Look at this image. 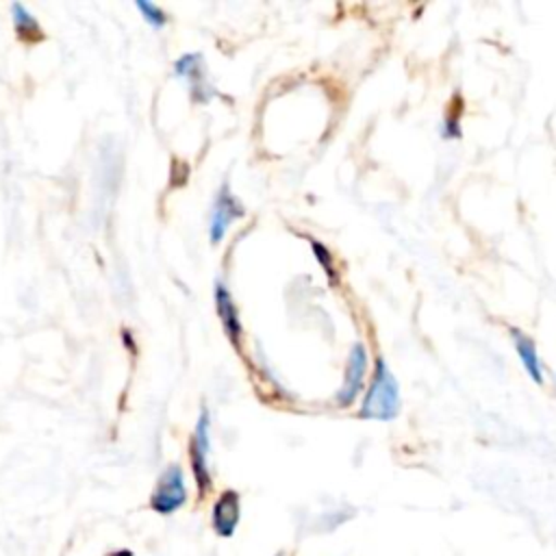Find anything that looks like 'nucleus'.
Returning <instances> with one entry per match:
<instances>
[{"instance_id":"obj_1","label":"nucleus","mask_w":556,"mask_h":556,"mask_svg":"<svg viewBox=\"0 0 556 556\" xmlns=\"http://www.w3.org/2000/svg\"><path fill=\"white\" fill-rule=\"evenodd\" d=\"M402 408L400 382L382 356L376 358L367 391L361 400L358 417L367 421H393Z\"/></svg>"},{"instance_id":"obj_2","label":"nucleus","mask_w":556,"mask_h":556,"mask_svg":"<svg viewBox=\"0 0 556 556\" xmlns=\"http://www.w3.org/2000/svg\"><path fill=\"white\" fill-rule=\"evenodd\" d=\"M189 460L193 480L198 484L200 495H204L213 486V471H211V415L208 408L202 406L191 441H189Z\"/></svg>"},{"instance_id":"obj_3","label":"nucleus","mask_w":556,"mask_h":556,"mask_svg":"<svg viewBox=\"0 0 556 556\" xmlns=\"http://www.w3.org/2000/svg\"><path fill=\"white\" fill-rule=\"evenodd\" d=\"M187 497L189 495H187L185 471L180 465L172 463L161 471V476L152 489L150 508L156 515H174L176 510H180L187 504Z\"/></svg>"},{"instance_id":"obj_4","label":"nucleus","mask_w":556,"mask_h":556,"mask_svg":"<svg viewBox=\"0 0 556 556\" xmlns=\"http://www.w3.org/2000/svg\"><path fill=\"white\" fill-rule=\"evenodd\" d=\"M367 367H369V354H367L365 343L358 341L350 348V354H348V361H345V371H343V382H341V387L334 395L337 406L348 408L356 402V397L365 389Z\"/></svg>"},{"instance_id":"obj_5","label":"nucleus","mask_w":556,"mask_h":556,"mask_svg":"<svg viewBox=\"0 0 556 556\" xmlns=\"http://www.w3.org/2000/svg\"><path fill=\"white\" fill-rule=\"evenodd\" d=\"M243 215H245L243 204L239 202V198L230 191L228 182L224 180L219 185L215 198H213L211 213H208V239H211V243H219L226 237L230 224L241 219Z\"/></svg>"},{"instance_id":"obj_6","label":"nucleus","mask_w":556,"mask_h":556,"mask_svg":"<svg viewBox=\"0 0 556 556\" xmlns=\"http://www.w3.org/2000/svg\"><path fill=\"white\" fill-rule=\"evenodd\" d=\"M174 74L176 78L187 83L189 93L195 102L206 104L215 96V89L208 80V72L204 65V56L200 52H187L178 56L174 63Z\"/></svg>"},{"instance_id":"obj_7","label":"nucleus","mask_w":556,"mask_h":556,"mask_svg":"<svg viewBox=\"0 0 556 556\" xmlns=\"http://www.w3.org/2000/svg\"><path fill=\"white\" fill-rule=\"evenodd\" d=\"M241 521V497L237 491L226 489L217 495L211 508V526L213 532L222 539H230Z\"/></svg>"},{"instance_id":"obj_8","label":"nucleus","mask_w":556,"mask_h":556,"mask_svg":"<svg viewBox=\"0 0 556 556\" xmlns=\"http://www.w3.org/2000/svg\"><path fill=\"white\" fill-rule=\"evenodd\" d=\"M213 300H215V311L217 317L222 321V328L228 337V341L235 348H241V339H243V326H241V317H239V308L232 300V293L228 289V285L224 280H215L213 287Z\"/></svg>"},{"instance_id":"obj_9","label":"nucleus","mask_w":556,"mask_h":556,"mask_svg":"<svg viewBox=\"0 0 556 556\" xmlns=\"http://www.w3.org/2000/svg\"><path fill=\"white\" fill-rule=\"evenodd\" d=\"M510 339H513L515 354H517L521 367L526 369V374L532 378V382L543 384L545 382V371H543V363H541V356L536 352L534 341L517 328H510Z\"/></svg>"},{"instance_id":"obj_10","label":"nucleus","mask_w":556,"mask_h":556,"mask_svg":"<svg viewBox=\"0 0 556 556\" xmlns=\"http://www.w3.org/2000/svg\"><path fill=\"white\" fill-rule=\"evenodd\" d=\"M11 22H13V28H15L20 39L30 41V39H41L43 37L37 17L20 2L11 4Z\"/></svg>"},{"instance_id":"obj_11","label":"nucleus","mask_w":556,"mask_h":556,"mask_svg":"<svg viewBox=\"0 0 556 556\" xmlns=\"http://www.w3.org/2000/svg\"><path fill=\"white\" fill-rule=\"evenodd\" d=\"M135 7L141 13V17L148 22V26L159 30V28H163L167 24V13L159 4H154L150 0H137Z\"/></svg>"},{"instance_id":"obj_12","label":"nucleus","mask_w":556,"mask_h":556,"mask_svg":"<svg viewBox=\"0 0 556 556\" xmlns=\"http://www.w3.org/2000/svg\"><path fill=\"white\" fill-rule=\"evenodd\" d=\"M311 250H313V254H315L319 267H321L324 274L328 276V280L334 285L337 278H339V274H337V265H334V258H332L330 250H328L324 243L315 241V239H311Z\"/></svg>"},{"instance_id":"obj_13","label":"nucleus","mask_w":556,"mask_h":556,"mask_svg":"<svg viewBox=\"0 0 556 556\" xmlns=\"http://www.w3.org/2000/svg\"><path fill=\"white\" fill-rule=\"evenodd\" d=\"M443 137L445 139H458L463 135V128H460V113H454L450 111L445 122H443V128H441Z\"/></svg>"},{"instance_id":"obj_14","label":"nucleus","mask_w":556,"mask_h":556,"mask_svg":"<svg viewBox=\"0 0 556 556\" xmlns=\"http://www.w3.org/2000/svg\"><path fill=\"white\" fill-rule=\"evenodd\" d=\"M111 556H132V552H128V549H119V552H113Z\"/></svg>"}]
</instances>
